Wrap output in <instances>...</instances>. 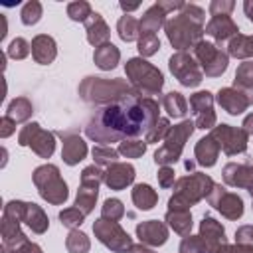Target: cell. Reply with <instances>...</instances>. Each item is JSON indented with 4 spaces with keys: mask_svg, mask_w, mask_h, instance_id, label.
<instances>
[{
    "mask_svg": "<svg viewBox=\"0 0 253 253\" xmlns=\"http://www.w3.org/2000/svg\"><path fill=\"white\" fill-rule=\"evenodd\" d=\"M160 119V107L154 99L138 93L97 109L85 125V134L93 142L111 146L146 134Z\"/></svg>",
    "mask_w": 253,
    "mask_h": 253,
    "instance_id": "6da1fadb",
    "label": "cell"
},
{
    "mask_svg": "<svg viewBox=\"0 0 253 253\" xmlns=\"http://www.w3.org/2000/svg\"><path fill=\"white\" fill-rule=\"evenodd\" d=\"M204 10L196 4H184L182 10L172 16L170 20H166L164 24V32L168 42L172 43V47H176L178 51H186L190 47H196L202 42L204 32Z\"/></svg>",
    "mask_w": 253,
    "mask_h": 253,
    "instance_id": "7a4b0ae2",
    "label": "cell"
},
{
    "mask_svg": "<svg viewBox=\"0 0 253 253\" xmlns=\"http://www.w3.org/2000/svg\"><path fill=\"white\" fill-rule=\"evenodd\" d=\"M136 91L125 79H105V77H85L79 85V97L89 105H111L123 101Z\"/></svg>",
    "mask_w": 253,
    "mask_h": 253,
    "instance_id": "3957f363",
    "label": "cell"
},
{
    "mask_svg": "<svg viewBox=\"0 0 253 253\" xmlns=\"http://www.w3.org/2000/svg\"><path fill=\"white\" fill-rule=\"evenodd\" d=\"M215 182L202 172H192L182 176L174 184V194L168 200V210H190L200 200L208 198L213 190Z\"/></svg>",
    "mask_w": 253,
    "mask_h": 253,
    "instance_id": "277c9868",
    "label": "cell"
},
{
    "mask_svg": "<svg viewBox=\"0 0 253 253\" xmlns=\"http://www.w3.org/2000/svg\"><path fill=\"white\" fill-rule=\"evenodd\" d=\"M125 73L138 95H158L164 87V75L144 57H132L125 63Z\"/></svg>",
    "mask_w": 253,
    "mask_h": 253,
    "instance_id": "5b68a950",
    "label": "cell"
},
{
    "mask_svg": "<svg viewBox=\"0 0 253 253\" xmlns=\"http://www.w3.org/2000/svg\"><path fill=\"white\" fill-rule=\"evenodd\" d=\"M32 180L40 192V196L51 204V206H61L65 204L69 192H67V184L59 174V168L55 164H42L34 170Z\"/></svg>",
    "mask_w": 253,
    "mask_h": 253,
    "instance_id": "8992f818",
    "label": "cell"
},
{
    "mask_svg": "<svg viewBox=\"0 0 253 253\" xmlns=\"http://www.w3.org/2000/svg\"><path fill=\"white\" fill-rule=\"evenodd\" d=\"M194 128H196V125L190 119H184L180 125L170 126V130L164 138V144L154 152V162L158 166H172L174 162H178V158L182 156L184 144L192 136Z\"/></svg>",
    "mask_w": 253,
    "mask_h": 253,
    "instance_id": "52a82bcc",
    "label": "cell"
},
{
    "mask_svg": "<svg viewBox=\"0 0 253 253\" xmlns=\"http://www.w3.org/2000/svg\"><path fill=\"white\" fill-rule=\"evenodd\" d=\"M2 215H8V217H14L18 219L20 223H26L34 233L42 235L47 231L49 227V219L45 215V211L34 204V202H22V200H12L4 206V211Z\"/></svg>",
    "mask_w": 253,
    "mask_h": 253,
    "instance_id": "ba28073f",
    "label": "cell"
},
{
    "mask_svg": "<svg viewBox=\"0 0 253 253\" xmlns=\"http://www.w3.org/2000/svg\"><path fill=\"white\" fill-rule=\"evenodd\" d=\"M101 182H103V170L97 164H91V166L83 168L81 184H79V190H77V196H75V208L81 210L85 215H89L95 208Z\"/></svg>",
    "mask_w": 253,
    "mask_h": 253,
    "instance_id": "9c48e42d",
    "label": "cell"
},
{
    "mask_svg": "<svg viewBox=\"0 0 253 253\" xmlns=\"http://www.w3.org/2000/svg\"><path fill=\"white\" fill-rule=\"evenodd\" d=\"M93 233L113 253H126L132 247L130 235L119 225V221H109L101 217L93 223Z\"/></svg>",
    "mask_w": 253,
    "mask_h": 253,
    "instance_id": "30bf717a",
    "label": "cell"
},
{
    "mask_svg": "<svg viewBox=\"0 0 253 253\" xmlns=\"http://www.w3.org/2000/svg\"><path fill=\"white\" fill-rule=\"evenodd\" d=\"M20 146H30L40 158H49L55 150V134L42 128L40 123H28L18 134Z\"/></svg>",
    "mask_w": 253,
    "mask_h": 253,
    "instance_id": "8fae6325",
    "label": "cell"
},
{
    "mask_svg": "<svg viewBox=\"0 0 253 253\" xmlns=\"http://www.w3.org/2000/svg\"><path fill=\"white\" fill-rule=\"evenodd\" d=\"M194 57L200 63L204 75L208 77H219L227 69V61H229V55L221 51V47L204 40L194 47Z\"/></svg>",
    "mask_w": 253,
    "mask_h": 253,
    "instance_id": "7c38bea8",
    "label": "cell"
},
{
    "mask_svg": "<svg viewBox=\"0 0 253 253\" xmlns=\"http://www.w3.org/2000/svg\"><path fill=\"white\" fill-rule=\"evenodd\" d=\"M168 67H170V73L184 87H198L204 79V71H202L200 63L196 61V57H192L186 51L172 53L170 59H168Z\"/></svg>",
    "mask_w": 253,
    "mask_h": 253,
    "instance_id": "4fadbf2b",
    "label": "cell"
},
{
    "mask_svg": "<svg viewBox=\"0 0 253 253\" xmlns=\"http://www.w3.org/2000/svg\"><path fill=\"white\" fill-rule=\"evenodd\" d=\"M213 136V140L219 144V150H223L227 156H235V154H243L247 150V142H249V134L239 128V126H231V125H215L210 132Z\"/></svg>",
    "mask_w": 253,
    "mask_h": 253,
    "instance_id": "5bb4252c",
    "label": "cell"
},
{
    "mask_svg": "<svg viewBox=\"0 0 253 253\" xmlns=\"http://www.w3.org/2000/svg\"><path fill=\"white\" fill-rule=\"evenodd\" d=\"M208 202L227 219H239L243 215V200L237 194L227 192L221 184L213 186L211 194L208 196Z\"/></svg>",
    "mask_w": 253,
    "mask_h": 253,
    "instance_id": "9a60e30c",
    "label": "cell"
},
{
    "mask_svg": "<svg viewBox=\"0 0 253 253\" xmlns=\"http://www.w3.org/2000/svg\"><path fill=\"white\" fill-rule=\"evenodd\" d=\"M190 107L196 115V128H213L215 123H217V117H215V111H213V95L210 91H198L190 97Z\"/></svg>",
    "mask_w": 253,
    "mask_h": 253,
    "instance_id": "2e32d148",
    "label": "cell"
},
{
    "mask_svg": "<svg viewBox=\"0 0 253 253\" xmlns=\"http://www.w3.org/2000/svg\"><path fill=\"white\" fill-rule=\"evenodd\" d=\"M186 2H156L140 18V34H156L166 24V14L172 10H182Z\"/></svg>",
    "mask_w": 253,
    "mask_h": 253,
    "instance_id": "e0dca14e",
    "label": "cell"
},
{
    "mask_svg": "<svg viewBox=\"0 0 253 253\" xmlns=\"http://www.w3.org/2000/svg\"><path fill=\"white\" fill-rule=\"evenodd\" d=\"M219 107L229 115H241L253 105V91H239L235 87H223L215 95Z\"/></svg>",
    "mask_w": 253,
    "mask_h": 253,
    "instance_id": "ac0fdd59",
    "label": "cell"
},
{
    "mask_svg": "<svg viewBox=\"0 0 253 253\" xmlns=\"http://www.w3.org/2000/svg\"><path fill=\"white\" fill-rule=\"evenodd\" d=\"M134 168L128 162H115L103 170V182L109 190H125L134 182Z\"/></svg>",
    "mask_w": 253,
    "mask_h": 253,
    "instance_id": "d6986e66",
    "label": "cell"
},
{
    "mask_svg": "<svg viewBox=\"0 0 253 253\" xmlns=\"http://www.w3.org/2000/svg\"><path fill=\"white\" fill-rule=\"evenodd\" d=\"M63 140V146H61V158L67 166H75L79 164L85 156H87V142L75 134V132H57Z\"/></svg>",
    "mask_w": 253,
    "mask_h": 253,
    "instance_id": "ffe728a7",
    "label": "cell"
},
{
    "mask_svg": "<svg viewBox=\"0 0 253 253\" xmlns=\"http://www.w3.org/2000/svg\"><path fill=\"white\" fill-rule=\"evenodd\" d=\"M136 237L144 245L158 247V245H164L168 241V227H166V223H162L158 219L140 221L136 225Z\"/></svg>",
    "mask_w": 253,
    "mask_h": 253,
    "instance_id": "44dd1931",
    "label": "cell"
},
{
    "mask_svg": "<svg viewBox=\"0 0 253 253\" xmlns=\"http://www.w3.org/2000/svg\"><path fill=\"white\" fill-rule=\"evenodd\" d=\"M204 241H206V247H208V253H217V249L221 245L227 243V237H225V229L219 221H215L213 217L206 215L200 223V233H198Z\"/></svg>",
    "mask_w": 253,
    "mask_h": 253,
    "instance_id": "7402d4cb",
    "label": "cell"
},
{
    "mask_svg": "<svg viewBox=\"0 0 253 253\" xmlns=\"http://www.w3.org/2000/svg\"><path fill=\"white\" fill-rule=\"evenodd\" d=\"M223 182L231 188H245L249 190L253 186V166L251 164H237L229 162L223 166Z\"/></svg>",
    "mask_w": 253,
    "mask_h": 253,
    "instance_id": "603a6c76",
    "label": "cell"
},
{
    "mask_svg": "<svg viewBox=\"0 0 253 253\" xmlns=\"http://www.w3.org/2000/svg\"><path fill=\"white\" fill-rule=\"evenodd\" d=\"M204 32H206L208 36H211L217 43H221V42L231 40L233 36H237V34H239V28H237V24L231 20V16H213V18L206 24Z\"/></svg>",
    "mask_w": 253,
    "mask_h": 253,
    "instance_id": "cb8c5ba5",
    "label": "cell"
},
{
    "mask_svg": "<svg viewBox=\"0 0 253 253\" xmlns=\"http://www.w3.org/2000/svg\"><path fill=\"white\" fill-rule=\"evenodd\" d=\"M57 55V45L51 36L47 34H38L32 40V57L40 65H49Z\"/></svg>",
    "mask_w": 253,
    "mask_h": 253,
    "instance_id": "d4e9b609",
    "label": "cell"
},
{
    "mask_svg": "<svg viewBox=\"0 0 253 253\" xmlns=\"http://www.w3.org/2000/svg\"><path fill=\"white\" fill-rule=\"evenodd\" d=\"M85 32H87V42L95 47L103 45V43H109V38H111V30L107 26V22L103 20V16L99 12H93L89 16V20L85 22Z\"/></svg>",
    "mask_w": 253,
    "mask_h": 253,
    "instance_id": "484cf974",
    "label": "cell"
},
{
    "mask_svg": "<svg viewBox=\"0 0 253 253\" xmlns=\"http://www.w3.org/2000/svg\"><path fill=\"white\" fill-rule=\"evenodd\" d=\"M194 156H196V162L204 168H210L217 162V156H219V144L213 140L211 134L200 138L196 142V148H194Z\"/></svg>",
    "mask_w": 253,
    "mask_h": 253,
    "instance_id": "4316f807",
    "label": "cell"
},
{
    "mask_svg": "<svg viewBox=\"0 0 253 253\" xmlns=\"http://www.w3.org/2000/svg\"><path fill=\"white\" fill-rule=\"evenodd\" d=\"M93 61H95V65H97L99 69L111 71V69H115L117 63L121 61V51H119V47L113 45L111 42H109V43H103V45L95 47V51H93Z\"/></svg>",
    "mask_w": 253,
    "mask_h": 253,
    "instance_id": "83f0119b",
    "label": "cell"
},
{
    "mask_svg": "<svg viewBox=\"0 0 253 253\" xmlns=\"http://www.w3.org/2000/svg\"><path fill=\"white\" fill-rule=\"evenodd\" d=\"M30 241L26 237V233L20 227V221L8 215H2V245L4 247H16Z\"/></svg>",
    "mask_w": 253,
    "mask_h": 253,
    "instance_id": "f1b7e54d",
    "label": "cell"
},
{
    "mask_svg": "<svg viewBox=\"0 0 253 253\" xmlns=\"http://www.w3.org/2000/svg\"><path fill=\"white\" fill-rule=\"evenodd\" d=\"M164 219L168 221V225H170L178 235H184V237L190 235L192 225H194L190 210H168Z\"/></svg>",
    "mask_w": 253,
    "mask_h": 253,
    "instance_id": "f546056e",
    "label": "cell"
},
{
    "mask_svg": "<svg viewBox=\"0 0 253 253\" xmlns=\"http://www.w3.org/2000/svg\"><path fill=\"white\" fill-rule=\"evenodd\" d=\"M227 55L237 57V59L253 57V36H245V34L233 36L227 43Z\"/></svg>",
    "mask_w": 253,
    "mask_h": 253,
    "instance_id": "4dcf8cb0",
    "label": "cell"
},
{
    "mask_svg": "<svg viewBox=\"0 0 253 253\" xmlns=\"http://www.w3.org/2000/svg\"><path fill=\"white\" fill-rule=\"evenodd\" d=\"M162 107H164V111H166L170 117H174V119H182V117H186V113H188V101H186L184 95L178 93V91L166 93V95L162 97Z\"/></svg>",
    "mask_w": 253,
    "mask_h": 253,
    "instance_id": "1f68e13d",
    "label": "cell"
},
{
    "mask_svg": "<svg viewBox=\"0 0 253 253\" xmlns=\"http://www.w3.org/2000/svg\"><path fill=\"white\" fill-rule=\"evenodd\" d=\"M34 113V107H32V101L28 97H16L10 101L8 109H6V115L18 125V123H26Z\"/></svg>",
    "mask_w": 253,
    "mask_h": 253,
    "instance_id": "d6a6232c",
    "label": "cell"
},
{
    "mask_svg": "<svg viewBox=\"0 0 253 253\" xmlns=\"http://www.w3.org/2000/svg\"><path fill=\"white\" fill-rule=\"evenodd\" d=\"M130 196H132V202H134V206L138 208V210H152L154 206H156V202H158V194L148 186V184H136L134 188H132V192H130Z\"/></svg>",
    "mask_w": 253,
    "mask_h": 253,
    "instance_id": "836d02e7",
    "label": "cell"
},
{
    "mask_svg": "<svg viewBox=\"0 0 253 253\" xmlns=\"http://www.w3.org/2000/svg\"><path fill=\"white\" fill-rule=\"evenodd\" d=\"M117 32H119V38L123 42H134L140 38V20H136L134 16H121L119 22H117Z\"/></svg>",
    "mask_w": 253,
    "mask_h": 253,
    "instance_id": "e575fe53",
    "label": "cell"
},
{
    "mask_svg": "<svg viewBox=\"0 0 253 253\" xmlns=\"http://www.w3.org/2000/svg\"><path fill=\"white\" fill-rule=\"evenodd\" d=\"M233 87L239 91H253V59L243 61L237 71H235V79H233Z\"/></svg>",
    "mask_w": 253,
    "mask_h": 253,
    "instance_id": "d590c367",
    "label": "cell"
},
{
    "mask_svg": "<svg viewBox=\"0 0 253 253\" xmlns=\"http://www.w3.org/2000/svg\"><path fill=\"white\" fill-rule=\"evenodd\" d=\"M65 247H67L69 253H89V249H91V241H89V237H87L83 231H79V229H71V231L67 233Z\"/></svg>",
    "mask_w": 253,
    "mask_h": 253,
    "instance_id": "8d00e7d4",
    "label": "cell"
},
{
    "mask_svg": "<svg viewBox=\"0 0 253 253\" xmlns=\"http://www.w3.org/2000/svg\"><path fill=\"white\" fill-rule=\"evenodd\" d=\"M146 140H136V138H128V140H123L119 142V154H123L125 158H140L144 152H146Z\"/></svg>",
    "mask_w": 253,
    "mask_h": 253,
    "instance_id": "74e56055",
    "label": "cell"
},
{
    "mask_svg": "<svg viewBox=\"0 0 253 253\" xmlns=\"http://www.w3.org/2000/svg\"><path fill=\"white\" fill-rule=\"evenodd\" d=\"M91 154H93V160H95L97 166H111V164L119 162V160H117V158H119V150L113 148V146L97 144Z\"/></svg>",
    "mask_w": 253,
    "mask_h": 253,
    "instance_id": "f35d334b",
    "label": "cell"
},
{
    "mask_svg": "<svg viewBox=\"0 0 253 253\" xmlns=\"http://www.w3.org/2000/svg\"><path fill=\"white\" fill-rule=\"evenodd\" d=\"M123 215H125V206H123L121 200H117V198H109V200L103 202V206H101V217H103V219L119 221Z\"/></svg>",
    "mask_w": 253,
    "mask_h": 253,
    "instance_id": "ab89813d",
    "label": "cell"
},
{
    "mask_svg": "<svg viewBox=\"0 0 253 253\" xmlns=\"http://www.w3.org/2000/svg\"><path fill=\"white\" fill-rule=\"evenodd\" d=\"M42 14H43L42 4H40L38 0H30V2L24 4L22 12H20V18H22V24H26V26H34V24L40 22Z\"/></svg>",
    "mask_w": 253,
    "mask_h": 253,
    "instance_id": "60d3db41",
    "label": "cell"
},
{
    "mask_svg": "<svg viewBox=\"0 0 253 253\" xmlns=\"http://www.w3.org/2000/svg\"><path fill=\"white\" fill-rule=\"evenodd\" d=\"M160 49V40L156 34H140L138 38V53L140 57H150Z\"/></svg>",
    "mask_w": 253,
    "mask_h": 253,
    "instance_id": "b9f144b4",
    "label": "cell"
},
{
    "mask_svg": "<svg viewBox=\"0 0 253 253\" xmlns=\"http://www.w3.org/2000/svg\"><path fill=\"white\" fill-rule=\"evenodd\" d=\"M85 217H87V215H85L81 210H77L75 206H73V208H65V210L59 211V221H61V225L71 227V229H77V227L85 221Z\"/></svg>",
    "mask_w": 253,
    "mask_h": 253,
    "instance_id": "7bdbcfd3",
    "label": "cell"
},
{
    "mask_svg": "<svg viewBox=\"0 0 253 253\" xmlns=\"http://www.w3.org/2000/svg\"><path fill=\"white\" fill-rule=\"evenodd\" d=\"M91 14H93V10H91V4H89V2L77 0V2L67 4V16H69L73 22H87Z\"/></svg>",
    "mask_w": 253,
    "mask_h": 253,
    "instance_id": "ee69618b",
    "label": "cell"
},
{
    "mask_svg": "<svg viewBox=\"0 0 253 253\" xmlns=\"http://www.w3.org/2000/svg\"><path fill=\"white\" fill-rule=\"evenodd\" d=\"M168 130H170V121L164 119V117H160V119L156 121V125L144 134V140H146L148 144H150V142H160V140L166 138Z\"/></svg>",
    "mask_w": 253,
    "mask_h": 253,
    "instance_id": "f6af8a7d",
    "label": "cell"
},
{
    "mask_svg": "<svg viewBox=\"0 0 253 253\" xmlns=\"http://www.w3.org/2000/svg\"><path fill=\"white\" fill-rule=\"evenodd\" d=\"M180 253H208V247L200 235H186L180 243Z\"/></svg>",
    "mask_w": 253,
    "mask_h": 253,
    "instance_id": "bcb514c9",
    "label": "cell"
},
{
    "mask_svg": "<svg viewBox=\"0 0 253 253\" xmlns=\"http://www.w3.org/2000/svg\"><path fill=\"white\" fill-rule=\"evenodd\" d=\"M6 53H8L12 59H24V57H28V55L32 53V43H28L24 38H16V40L10 42Z\"/></svg>",
    "mask_w": 253,
    "mask_h": 253,
    "instance_id": "7dc6e473",
    "label": "cell"
},
{
    "mask_svg": "<svg viewBox=\"0 0 253 253\" xmlns=\"http://www.w3.org/2000/svg\"><path fill=\"white\" fill-rule=\"evenodd\" d=\"M233 8H235L233 0H213L210 4V14H211V18L213 16H229Z\"/></svg>",
    "mask_w": 253,
    "mask_h": 253,
    "instance_id": "c3c4849f",
    "label": "cell"
},
{
    "mask_svg": "<svg viewBox=\"0 0 253 253\" xmlns=\"http://www.w3.org/2000/svg\"><path fill=\"white\" fill-rule=\"evenodd\" d=\"M174 168L172 166H160L158 168V184L162 188H174L176 184V178H174Z\"/></svg>",
    "mask_w": 253,
    "mask_h": 253,
    "instance_id": "681fc988",
    "label": "cell"
},
{
    "mask_svg": "<svg viewBox=\"0 0 253 253\" xmlns=\"http://www.w3.org/2000/svg\"><path fill=\"white\" fill-rule=\"evenodd\" d=\"M235 243L239 245H253V225H241L235 231Z\"/></svg>",
    "mask_w": 253,
    "mask_h": 253,
    "instance_id": "f907efd6",
    "label": "cell"
},
{
    "mask_svg": "<svg viewBox=\"0 0 253 253\" xmlns=\"http://www.w3.org/2000/svg\"><path fill=\"white\" fill-rule=\"evenodd\" d=\"M2 253H42V247L32 243V241H26V243L16 245V247H4L2 245Z\"/></svg>",
    "mask_w": 253,
    "mask_h": 253,
    "instance_id": "816d5d0a",
    "label": "cell"
},
{
    "mask_svg": "<svg viewBox=\"0 0 253 253\" xmlns=\"http://www.w3.org/2000/svg\"><path fill=\"white\" fill-rule=\"evenodd\" d=\"M14 130H16V123H14L8 115H4V117L0 119V136H2V138H8Z\"/></svg>",
    "mask_w": 253,
    "mask_h": 253,
    "instance_id": "f5cc1de1",
    "label": "cell"
},
{
    "mask_svg": "<svg viewBox=\"0 0 253 253\" xmlns=\"http://www.w3.org/2000/svg\"><path fill=\"white\" fill-rule=\"evenodd\" d=\"M128 253H156L154 249L146 247L144 243H132V247L128 249Z\"/></svg>",
    "mask_w": 253,
    "mask_h": 253,
    "instance_id": "db71d44e",
    "label": "cell"
},
{
    "mask_svg": "<svg viewBox=\"0 0 253 253\" xmlns=\"http://www.w3.org/2000/svg\"><path fill=\"white\" fill-rule=\"evenodd\" d=\"M241 128H243L247 134H253V113H251V115H247V117L243 119V125H241Z\"/></svg>",
    "mask_w": 253,
    "mask_h": 253,
    "instance_id": "11a10c76",
    "label": "cell"
},
{
    "mask_svg": "<svg viewBox=\"0 0 253 253\" xmlns=\"http://www.w3.org/2000/svg\"><path fill=\"white\" fill-rule=\"evenodd\" d=\"M243 12H245V16L253 22V0H245V2H243Z\"/></svg>",
    "mask_w": 253,
    "mask_h": 253,
    "instance_id": "9f6ffc18",
    "label": "cell"
},
{
    "mask_svg": "<svg viewBox=\"0 0 253 253\" xmlns=\"http://www.w3.org/2000/svg\"><path fill=\"white\" fill-rule=\"evenodd\" d=\"M217 253H239V247H237V245H229V243H225V245H221V247L217 249Z\"/></svg>",
    "mask_w": 253,
    "mask_h": 253,
    "instance_id": "6f0895ef",
    "label": "cell"
},
{
    "mask_svg": "<svg viewBox=\"0 0 253 253\" xmlns=\"http://www.w3.org/2000/svg\"><path fill=\"white\" fill-rule=\"evenodd\" d=\"M119 6H121V8L125 10V12H132V10H136V8L140 6V4H138V2H134V4H125V2H121Z\"/></svg>",
    "mask_w": 253,
    "mask_h": 253,
    "instance_id": "680465c9",
    "label": "cell"
},
{
    "mask_svg": "<svg viewBox=\"0 0 253 253\" xmlns=\"http://www.w3.org/2000/svg\"><path fill=\"white\" fill-rule=\"evenodd\" d=\"M237 247H239V253H253V245H239L237 243Z\"/></svg>",
    "mask_w": 253,
    "mask_h": 253,
    "instance_id": "91938a15",
    "label": "cell"
},
{
    "mask_svg": "<svg viewBox=\"0 0 253 253\" xmlns=\"http://www.w3.org/2000/svg\"><path fill=\"white\" fill-rule=\"evenodd\" d=\"M6 38V18L2 16V32H0V40H4Z\"/></svg>",
    "mask_w": 253,
    "mask_h": 253,
    "instance_id": "94428289",
    "label": "cell"
},
{
    "mask_svg": "<svg viewBox=\"0 0 253 253\" xmlns=\"http://www.w3.org/2000/svg\"><path fill=\"white\" fill-rule=\"evenodd\" d=\"M192 168H194V162L188 160V162H186V170H192Z\"/></svg>",
    "mask_w": 253,
    "mask_h": 253,
    "instance_id": "6125c7cd",
    "label": "cell"
}]
</instances>
